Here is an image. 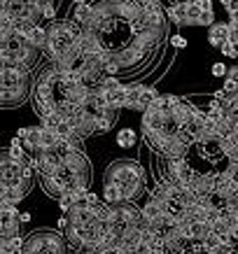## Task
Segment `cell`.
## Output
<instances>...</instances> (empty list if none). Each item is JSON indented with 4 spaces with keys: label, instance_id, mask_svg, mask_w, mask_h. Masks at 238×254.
Instances as JSON below:
<instances>
[{
    "label": "cell",
    "instance_id": "6da1fadb",
    "mask_svg": "<svg viewBox=\"0 0 238 254\" xmlns=\"http://www.w3.org/2000/svg\"><path fill=\"white\" fill-rule=\"evenodd\" d=\"M105 182H112V185H119L124 189V196H126V203L136 200L145 189V170L143 166L136 161H129V159H122V161H115L108 166V173H105Z\"/></svg>",
    "mask_w": 238,
    "mask_h": 254
},
{
    "label": "cell",
    "instance_id": "7a4b0ae2",
    "mask_svg": "<svg viewBox=\"0 0 238 254\" xmlns=\"http://www.w3.org/2000/svg\"><path fill=\"white\" fill-rule=\"evenodd\" d=\"M31 72L23 68H2V108H16L26 100Z\"/></svg>",
    "mask_w": 238,
    "mask_h": 254
},
{
    "label": "cell",
    "instance_id": "3957f363",
    "mask_svg": "<svg viewBox=\"0 0 238 254\" xmlns=\"http://www.w3.org/2000/svg\"><path fill=\"white\" fill-rule=\"evenodd\" d=\"M28 42H31V47H35L38 52H47V47H49V33H47V28H42V26H35L31 33H28Z\"/></svg>",
    "mask_w": 238,
    "mask_h": 254
},
{
    "label": "cell",
    "instance_id": "277c9868",
    "mask_svg": "<svg viewBox=\"0 0 238 254\" xmlns=\"http://www.w3.org/2000/svg\"><path fill=\"white\" fill-rule=\"evenodd\" d=\"M210 45L213 47H222L224 42H229V23H215L213 28H210Z\"/></svg>",
    "mask_w": 238,
    "mask_h": 254
},
{
    "label": "cell",
    "instance_id": "5b68a950",
    "mask_svg": "<svg viewBox=\"0 0 238 254\" xmlns=\"http://www.w3.org/2000/svg\"><path fill=\"white\" fill-rule=\"evenodd\" d=\"M187 7H189V2H175V5L166 7V14H168L170 21L182 26V23H187Z\"/></svg>",
    "mask_w": 238,
    "mask_h": 254
},
{
    "label": "cell",
    "instance_id": "8992f818",
    "mask_svg": "<svg viewBox=\"0 0 238 254\" xmlns=\"http://www.w3.org/2000/svg\"><path fill=\"white\" fill-rule=\"evenodd\" d=\"M117 145L124 147V149H129V147L136 145V133L131 131V128H124V131L117 133Z\"/></svg>",
    "mask_w": 238,
    "mask_h": 254
},
{
    "label": "cell",
    "instance_id": "52a82bcc",
    "mask_svg": "<svg viewBox=\"0 0 238 254\" xmlns=\"http://www.w3.org/2000/svg\"><path fill=\"white\" fill-rule=\"evenodd\" d=\"M201 7H199V2H189V7H187V23H192V26H199L201 21Z\"/></svg>",
    "mask_w": 238,
    "mask_h": 254
},
{
    "label": "cell",
    "instance_id": "ba28073f",
    "mask_svg": "<svg viewBox=\"0 0 238 254\" xmlns=\"http://www.w3.org/2000/svg\"><path fill=\"white\" fill-rule=\"evenodd\" d=\"M220 52H222L227 59H236V56H238V47L234 45V42H224V45L220 47Z\"/></svg>",
    "mask_w": 238,
    "mask_h": 254
},
{
    "label": "cell",
    "instance_id": "9c48e42d",
    "mask_svg": "<svg viewBox=\"0 0 238 254\" xmlns=\"http://www.w3.org/2000/svg\"><path fill=\"white\" fill-rule=\"evenodd\" d=\"M56 16V7L52 2H42V19H54Z\"/></svg>",
    "mask_w": 238,
    "mask_h": 254
},
{
    "label": "cell",
    "instance_id": "30bf717a",
    "mask_svg": "<svg viewBox=\"0 0 238 254\" xmlns=\"http://www.w3.org/2000/svg\"><path fill=\"white\" fill-rule=\"evenodd\" d=\"M222 91L227 93V96H236V93H238V84H236V82H231V79H224Z\"/></svg>",
    "mask_w": 238,
    "mask_h": 254
},
{
    "label": "cell",
    "instance_id": "8fae6325",
    "mask_svg": "<svg viewBox=\"0 0 238 254\" xmlns=\"http://www.w3.org/2000/svg\"><path fill=\"white\" fill-rule=\"evenodd\" d=\"M199 26H210V28H213V26H215V14H213V12H203Z\"/></svg>",
    "mask_w": 238,
    "mask_h": 254
},
{
    "label": "cell",
    "instance_id": "7c38bea8",
    "mask_svg": "<svg viewBox=\"0 0 238 254\" xmlns=\"http://www.w3.org/2000/svg\"><path fill=\"white\" fill-rule=\"evenodd\" d=\"M213 75H215V77H224V75H229V70H227L224 63H215V65H213Z\"/></svg>",
    "mask_w": 238,
    "mask_h": 254
},
{
    "label": "cell",
    "instance_id": "4fadbf2b",
    "mask_svg": "<svg viewBox=\"0 0 238 254\" xmlns=\"http://www.w3.org/2000/svg\"><path fill=\"white\" fill-rule=\"evenodd\" d=\"M170 45L175 47V49H184V47H187V40H184L182 35H173V38H170Z\"/></svg>",
    "mask_w": 238,
    "mask_h": 254
},
{
    "label": "cell",
    "instance_id": "5bb4252c",
    "mask_svg": "<svg viewBox=\"0 0 238 254\" xmlns=\"http://www.w3.org/2000/svg\"><path fill=\"white\" fill-rule=\"evenodd\" d=\"M222 5H224V9H227L229 14H234V12L238 9V2H236V0H224Z\"/></svg>",
    "mask_w": 238,
    "mask_h": 254
},
{
    "label": "cell",
    "instance_id": "9a60e30c",
    "mask_svg": "<svg viewBox=\"0 0 238 254\" xmlns=\"http://www.w3.org/2000/svg\"><path fill=\"white\" fill-rule=\"evenodd\" d=\"M199 7L201 12H213V2L210 0H199Z\"/></svg>",
    "mask_w": 238,
    "mask_h": 254
},
{
    "label": "cell",
    "instance_id": "2e32d148",
    "mask_svg": "<svg viewBox=\"0 0 238 254\" xmlns=\"http://www.w3.org/2000/svg\"><path fill=\"white\" fill-rule=\"evenodd\" d=\"M227 79H231V82H236V84H238V65L229 68V75H227Z\"/></svg>",
    "mask_w": 238,
    "mask_h": 254
},
{
    "label": "cell",
    "instance_id": "e0dca14e",
    "mask_svg": "<svg viewBox=\"0 0 238 254\" xmlns=\"http://www.w3.org/2000/svg\"><path fill=\"white\" fill-rule=\"evenodd\" d=\"M21 222H23V224L31 222V212H21Z\"/></svg>",
    "mask_w": 238,
    "mask_h": 254
}]
</instances>
